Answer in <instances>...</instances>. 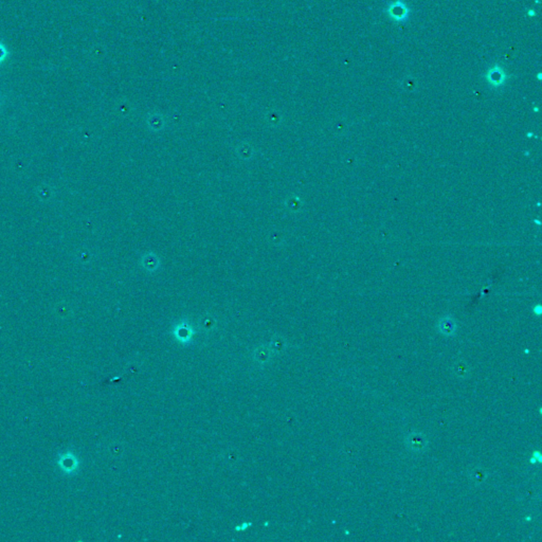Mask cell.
Here are the masks:
<instances>
[{
	"label": "cell",
	"mask_w": 542,
	"mask_h": 542,
	"mask_svg": "<svg viewBox=\"0 0 542 542\" xmlns=\"http://www.w3.org/2000/svg\"><path fill=\"white\" fill-rule=\"evenodd\" d=\"M485 78L491 87L499 88L503 86L507 80V75L505 70L500 65H495L486 71Z\"/></svg>",
	"instance_id": "1"
},
{
	"label": "cell",
	"mask_w": 542,
	"mask_h": 542,
	"mask_svg": "<svg viewBox=\"0 0 542 542\" xmlns=\"http://www.w3.org/2000/svg\"><path fill=\"white\" fill-rule=\"evenodd\" d=\"M387 13L388 16L391 18L392 20L396 22H401L407 20L410 11L407 8L405 2L401 1V0H395V1L390 3L389 8L387 9Z\"/></svg>",
	"instance_id": "2"
},
{
	"label": "cell",
	"mask_w": 542,
	"mask_h": 542,
	"mask_svg": "<svg viewBox=\"0 0 542 542\" xmlns=\"http://www.w3.org/2000/svg\"><path fill=\"white\" fill-rule=\"evenodd\" d=\"M406 445L413 452H423L428 447V440L421 432H411L406 438Z\"/></svg>",
	"instance_id": "3"
},
{
	"label": "cell",
	"mask_w": 542,
	"mask_h": 542,
	"mask_svg": "<svg viewBox=\"0 0 542 542\" xmlns=\"http://www.w3.org/2000/svg\"><path fill=\"white\" fill-rule=\"evenodd\" d=\"M140 265L149 273H155L161 268V259L154 251H148L140 258Z\"/></svg>",
	"instance_id": "4"
},
{
	"label": "cell",
	"mask_w": 542,
	"mask_h": 542,
	"mask_svg": "<svg viewBox=\"0 0 542 542\" xmlns=\"http://www.w3.org/2000/svg\"><path fill=\"white\" fill-rule=\"evenodd\" d=\"M234 150L237 158L243 162L252 161L255 158V155H257V150H255L254 146L248 141H242L237 143L235 145Z\"/></svg>",
	"instance_id": "5"
},
{
	"label": "cell",
	"mask_w": 542,
	"mask_h": 542,
	"mask_svg": "<svg viewBox=\"0 0 542 542\" xmlns=\"http://www.w3.org/2000/svg\"><path fill=\"white\" fill-rule=\"evenodd\" d=\"M174 337L180 341L181 343H187L190 342L194 336V330L192 326L187 323V322H180V323L176 324L174 326Z\"/></svg>",
	"instance_id": "6"
},
{
	"label": "cell",
	"mask_w": 542,
	"mask_h": 542,
	"mask_svg": "<svg viewBox=\"0 0 542 542\" xmlns=\"http://www.w3.org/2000/svg\"><path fill=\"white\" fill-rule=\"evenodd\" d=\"M438 331L443 335H445L447 337H451L458 331V325H456L455 320L450 316H445L438 321Z\"/></svg>",
	"instance_id": "7"
},
{
	"label": "cell",
	"mask_w": 542,
	"mask_h": 542,
	"mask_svg": "<svg viewBox=\"0 0 542 542\" xmlns=\"http://www.w3.org/2000/svg\"><path fill=\"white\" fill-rule=\"evenodd\" d=\"M284 206L291 214H298L303 209V202L299 196L292 194L284 200Z\"/></svg>",
	"instance_id": "8"
},
{
	"label": "cell",
	"mask_w": 542,
	"mask_h": 542,
	"mask_svg": "<svg viewBox=\"0 0 542 542\" xmlns=\"http://www.w3.org/2000/svg\"><path fill=\"white\" fill-rule=\"evenodd\" d=\"M148 125L150 130L154 132H159L163 131L164 126H166V122H164L162 115L160 114H151L148 119Z\"/></svg>",
	"instance_id": "9"
},
{
	"label": "cell",
	"mask_w": 542,
	"mask_h": 542,
	"mask_svg": "<svg viewBox=\"0 0 542 542\" xmlns=\"http://www.w3.org/2000/svg\"><path fill=\"white\" fill-rule=\"evenodd\" d=\"M76 467H77V462L75 459V456L70 458V456L66 455L65 458L60 459V468H62L64 471L73 472L76 469Z\"/></svg>",
	"instance_id": "10"
},
{
	"label": "cell",
	"mask_w": 542,
	"mask_h": 542,
	"mask_svg": "<svg viewBox=\"0 0 542 542\" xmlns=\"http://www.w3.org/2000/svg\"><path fill=\"white\" fill-rule=\"evenodd\" d=\"M453 372L460 378H465L469 375V367L465 361H458L453 365Z\"/></svg>",
	"instance_id": "11"
},
{
	"label": "cell",
	"mask_w": 542,
	"mask_h": 542,
	"mask_svg": "<svg viewBox=\"0 0 542 542\" xmlns=\"http://www.w3.org/2000/svg\"><path fill=\"white\" fill-rule=\"evenodd\" d=\"M268 241H269V243H272L273 246L280 247L285 243V237H284V234L282 232H280V231H278V230H275V231H272V232H270L269 236H268Z\"/></svg>",
	"instance_id": "12"
},
{
	"label": "cell",
	"mask_w": 542,
	"mask_h": 542,
	"mask_svg": "<svg viewBox=\"0 0 542 542\" xmlns=\"http://www.w3.org/2000/svg\"><path fill=\"white\" fill-rule=\"evenodd\" d=\"M470 477H471V479H472L473 482H476V483L480 484V483H483V482H484L485 479H486V477H487V474H486V472H485L483 469H480V468H477V469H473V470H472V472H471V474H470Z\"/></svg>",
	"instance_id": "13"
},
{
	"label": "cell",
	"mask_w": 542,
	"mask_h": 542,
	"mask_svg": "<svg viewBox=\"0 0 542 542\" xmlns=\"http://www.w3.org/2000/svg\"><path fill=\"white\" fill-rule=\"evenodd\" d=\"M258 352H259V351H258ZM257 358H258V360H259V361H261V362H265V361L267 360V359H268V350H265V349H264V350H261V351L259 352V354H258Z\"/></svg>",
	"instance_id": "14"
},
{
	"label": "cell",
	"mask_w": 542,
	"mask_h": 542,
	"mask_svg": "<svg viewBox=\"0 0 542 542\" xmlns=\"http://www.w3.org/2000/svg\"><path fill=\"white\" fill-rule=\"evenodd\" d=\"M7 56H8L7 49H5V47L1 44V42H0V63L3 62L4 58L7 57Z\"/></svg>",
	"instance_id": "15"
},
{
	"label": "cell",
	"mask_w": 542,
	"mask_h": 542,
	"mask_svg": "<svg viewBox=\"0 0 542 542\" xmlns=\"http://www.w3.org/2000/svg\"><path fill=\"white\" fill-rule=\"evenodd\" d=\"M213 323H214V321H213V319L210 318V317H206V318H204V320H203V324L206 328L210 327Z\"/></svg>",
	"instance_id": "16"
}]
</instances>
